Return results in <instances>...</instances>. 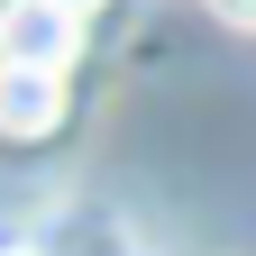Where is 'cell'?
Wrapping results in <instances>:
<instances>
[{
    "instance_id": "cell-1",
    "label": "cell",
    "mask_w": 256,
    "mask_h": 256,
    "mask_svg": "<svg viewBox=\"0 0 256 256\" xmlns=\"http://www.w3.org/2000/svg\"><path fill=\"white\" fill-rule=\"evenodd\" d=\"M82 46V18H64L55 0H10L0 10V64H18V74H64Z\"/></svg>"
},
{
    "instance_id": "cell-2",
    "label": "cell",
    "mask_w": 256,
    "mask_h": 256,
    "mask_svg": "<svg viewBox=\"0 0 256 256\" xmlns=\"http://www.w3.org/2000/svg\"><path fill=\"white\" fill-rule=\"evenodd\" d=\"M55 119H64V74L0 64V138H55Z\"/></svg>"
},
{
    "instance_id": "cell-3",
    "label": "cell",
    "mask_w": 256,
    "mask_h": 256,
    "mask_svg": "<svg viewBox=\"0 0 256 256\" xmlns=\"http://www.w3.org/2000/svg\"><path fill=\"white\" fill-rule=\"evenodd\" d=\"M210 10L229 18V28H256V0H210Z\"/></svg>"
},
{
    "instance_id": "cell-4",
    "label": "cell",
    "mask_w": 256,
    "mask_h": 256,
    "mask_svg": "<svg viewBox=\"0 0 256 256\" xmlns=\"http://www.w3.org/2000/svg\"><path fill=\"white\" fill-rule=\"evenodd\" d=\"M55 10H64V18H82V10H101V0H55Z\"/></svg>"
}]
</instances>
